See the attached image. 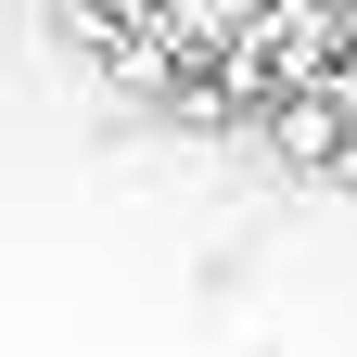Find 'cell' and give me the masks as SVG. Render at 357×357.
<instances>
[{
	"label": "cell",
	"instance_id": "obj_2",
	"mask_svg": "<svg viewBox=\"0 0 357 357\" xmlns=\"http://www.w3.org/2000/svg\"><path fill=\"white\" fill-rule=\"evenodd\" d=\"M332 166H344V178H357V128H344V153H332Z\"/></svg>",
	"mask_w": 357,
	"mask_h": 357
},
{
	"label": "cell",
	"instance_id": "obj_1",
	"mask_svg": "<svg viewBox=\"0 0 357 357\" xmlns=\"http://www.w3.org/2000/svg\"><path fill=\"white\" fill-rule=\"evenodd\" d=\"M344 128H357V89H344V77H306V89H268V141H281L294 166H332V153H344Z\"/></svg>",
	"mask_w": 357,
	"mask_h": 357
}]
</instances>
